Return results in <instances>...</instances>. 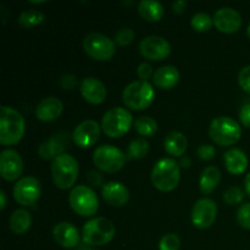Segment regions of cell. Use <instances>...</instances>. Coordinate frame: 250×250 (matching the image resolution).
<instances>
[{
    "instance_id": "cell-41",
    "label": "cell",
    "mask_w": 250,
    "mask_h": 250,
    "mask_svg": "<svg viewBox=\"0 0 250 250\" xmlns=\"http://www.w3.org/2000/svg\"><path fill=\"white\" fill-rule=\"evenodd\" d=\"M87 180L89 181L90 185L95 186V187H98V186H104L103 185V176L100 175V173L95 172V171H90V172L88 173Z\"/></svg>"
},
{
    "instance_id": "cell-2",
    "label": "cell",
    "mask_w": 250,
    "mask_h": 250,
    "mask_svg": "<svg viewBox=\"0 0 250 250\" xmlns=\"http://www.w3.org/2000/svg\"><path fill=\"white\" fill-rule=\"evenodd\" d=\"M180 164L171 158H164L154 165L151 171V183L160 192H171L180 182Z\"/></svg>"
},
{
    "instance_id": "cell-16",
    "label": "cell",
    "mask_w": 250,
    "mask_h": 250,
    "mask_svg": "<svg viewBox=\"0 0 250 250\" xmlns=\"http://www.w3.org/2000/svg\"><path fill=\"white\" fill-rule=\"evenodd\" d=\"M212 20L215 27L222 33H234L242 26L241 14L232 7H220L216 10Z\"/></svg>"
},
{
    "instance_id": "cell-25",
    "label": "cell",
    "mask_w": 250,
    "mask_h": 250,
    "mask_svg": "<svg viewBox=\"0 0 250 250\" xmlns=\"http://www.w3.org/2000/svg\"><path fill=\"white\" fill-rule=\"evenodd\" d=\"M221 181V172L216 166H208L203 170L199 180V187L203 194H210Z\"/></svg>"
},
{
    "instance_id": "cell-4",
    "label": "cell",
    "mask_w": 250,
    "mask_h": 250,
    "mask_svg": "<svg viewBox=\"0 0 250 250\" xmlns=\"http://www.w3.org/2000/svg\"><path fill=\"white\" fill-rule=\"evenodd\" d=\"M114 224L106 217H94L84 224L82 229L83 242L88 246L102 247L110 243L115 236Z\"/></svg>"
},
{
    "instance_id": "cell-3",
    "label": "cell",
    "mask_w": 250,
    "mask_h": 250,
    "mask_svg": "<svg viewBox=\"0 0 250 250\" xmlns=\"http://www.w3.org/2000/svg\"><path fill=\"white\" fill-rule=\"evenodd\" d=\"M51 178L60 189H68L75 185L80 172L78 161L70 154H61L51 161Z\"/></svg>"
},
{
    "instance_id": "cell-27",
    "label": "cell",
    "mask_w": 250,
    "mask_h": 250,
    "mask_svg": "<svg viewBox=\"0 0 250 250\" xmlns=\"http://www.w3.org/2000/svg\"><path fill=\"white\" fill-rule=\"evenodd\" d=\"M32 216L26 209H17L12 212L9 220L10 229L15 234H23L31 229Z\"/></svg>"
},
{
    "instance_id": "cell-35",
    "label": "cell",
    "mask_w": 250,
    "mask_h": 250,
    "mask_svg": "<svg viewBox=\"0 0 250 250\" xmlns=\"http://www.w3.org/2000/svg\"><path fill=\"white\" fill-rule=\"evenodd\" d=\"M237 222L244 229H250V203H244L237 210Z\"/></svg>"
},
{
    "instance_id": "cell-31",
    "label": "cell",
    "mask_w": 250,
    "mask_h": 250,
    "mask_svg": "<svg viewBox=\"0 0 250 250\" xmlns=\"http://www.w3.org/2000/svg\"><path fill=\"white\" fill-rule=\"evenodd\" d=\"M214 20L205 12H197L190 20V26L197 32H207L211 28Z\"/></svg>"
},
{
    "instance_id": "cell-22",
    "label": "cell",
    "mask_w": 250,
    "mask_h": 250,
    "mask_svg": "<svg viewBox=\"0 0 250 250\" xmlns=\"http://www.w3.org/2000/svg\"><path fill=\"white\" fill-rule=\"evenodd\" d=\"M180 81V71L177 67L171 65L161 66L156 68L153 76V82L160 89H171Z\"/></svg>"
},
{
    "instance_id": "cell-19",
    "label": "cell",
    "mask_w": 250,
    "mask_h": 250,
    "mask_svg": "<svg viewBox=\"0 0 250 250\" xmlns=\"http://www.w3.org/2000/svg\"><path fill=\"white\" fill-rule=\"evenodd\" d=\"M53 237L62 248H75L80 242V233L75 225L70 222H59L53 229Z\"/></svg>"
},
{
    "instance_id": "cell-28",
    "label": "cell",
    "mask_w": 250,
    "mask_h": 250,
    "mask_svg": "<svg viewBox=\"0 0 250 250\" xmlns=\"http://www.w3.org/2000/svg\"><path fill=\"white\" fill-rule=\"evenodd\" d=\"M45 19V15L37 9H27L20 14L17 22L24 28H33L38 26Z\"/></svg>"
},
{
    "instance_id": "cell-15",
    "label": "cell",
    "mask_w": 250,
    "mask_h": 250,
    "mask_svg": "<svg viewBox=\"0 0 250 250\" xmlns=\"http://www.w3.org/2000/svg\"><path fill=\"white\" fill-rule=\"evenodd\" d=\"M23 171V161L14 149H5L0 153V173L5 181L19 180Z\"/></svg>"
},
{
    "instance_id": "cell-32",
    "label": "cell",
    "mask_w": 250,
    "mask_h": 250,
    "mask_svg": "<svg viewBox=\"0 0 250 250\" xmlns=\"http://www.w3.org/2000/svg\"><path fill=\"white\" fill-rule=\"evenodd\" d=\"M244 199V190L238 186L229 187L224 193V202L229 205L241 204Z\"/></svg>"
},
{
    "instance_id": "cell-8",
    "label": "cell",
    "mask_w": 250,
    "mask_h": 250,
    "mask_svg": "<svg viewBox=\"0 0 250 250\" xmlns=\"http://www.w3.org/2000/svg\"><path fill=\"white\" fill-rule=\"evenodd\" d=\"M68 203L76 214L89 217L99 209V199L92 188L87 186H76L68 195Z\"/></svg>"
},
{
    "instance_id": "cell-7",
    "label": "cell",
    "mask_w": 250,
    "mask_h": 250,
    "mask_svg": "<svg viewBox=\"0 0 250 250\" xmlns=\"http://www.w3.org/2000/svg\"><path fill=\"white\" fill-rule=\"evenodd\" d=\"M133 117L127 109L121 106L107 110L102 119V128L110 138H120L131 129Z\"/></svg>"
},
{
    "instance_id": "cell-11",
    "label": "cell",
    "mask_w": 250,
    "mask_h": 250,
    "mask_svg": "<svg viewBox=\"0 0 250 250\" xmlns=\"http://www.w3.org/2000/svg\"><path fill=\"white\" fill-rule=\"evenodd\" d=\"M14 198L20 205H33L41 197V183L33 176L20 178L14 186Z\"/></svg>"
},
{
    "instance_id": "cell-9",
    "label": "cell",
    "mask_w": 250,
    "mask_h": 250,
    "mask_svg": "<svg viewBox=\"0 0 250 250\" xmlns=\"http://www.w3.org/2000/svg\"><path fill=\"white\" fill-rule=\"evenodd\" d=\"M127 161V155L119 148L109 144L98 146L93 153V163L99 168L107 173H115L121 170Z\"/></svg>"
},
{
    "instance_id": "cell-36",
    "label": "cell",
    "mask_w": 250,
    "mask_h": 250,
    "mask_svg": "<svg viewBox=\"0 0 250 250\" xmlns=\"http://www.w3.org/2000/svg\"><path fill=\"white\" fill-rule=\"evenodd\" d=\"M238 84L246 93L250 94V65L244 66L238 73Z\"/></svg>"
},
{
    "instance_id": "cell-45",
    "label": "cell",
    "mask_w": 250,
    "mask_h": 250,
    "mask_svg": "<svg viewBox=\"0 0 250 250\" xmlns=\"http://www.w3.org/2000/svg\"><path fill=\"white\" fill-rule=\"evenodd\" d=\"M0 200H1V203H0V209L4 210L5 207H6V195H5L4 190H0Z\"/></svg>"
},
{
    "instance_id": "cell-10",
    "label": "cell",
    "mask_w": 250,
    "mask_h": 250,
    "mask_svg": "<svg viewBox=\"0 0 250 250\" xmlns=\"http://www.w3.org/2000/svg\"><path fill=\"white\" fill-rule=\"evenodd\" d=\"M83 49L88 56L98 61H106L114 56L116 43L107 36L98 32L87 34L83 39Z\"/></svg>"
},
{
    "instance_id": "cell-6",
    "label": "cell",
    "mask_w": 250,
    "mask_h": 250,
    "mask_svg": "<svg viewBox=\"0 0 250 250\" xmlns=\"http://www.w3.org/2000/svg\"><path fill=\"white\" fill-rule=\"evenodd\" d=\"M155 97V90L148 81H133L122 92L125 105L132 110H144L149 107Z\"/></svg>"
},
{
    "instance_id": "cell-39",
    "label": "cell",
    "mask_w": 250,
    "mask_h": 250,
    "mask_svg": "<svg viewBox=\"0 0 250 250\" xmlns=\"http://www.w3.org/2000/svg\"><path fill=\"white\" fill-rule=\"evenodd\" d=\"M59 84L63 88V89L68 90V89H73L77 84V80H76L75 76L72 73H65L60 77L59 80Z\"/></svg>"
},
{
    "instance_id": "cell-12",
    "label": "cell",
    "mask_w": 250,
    "mask_h": 250,
    "mask_svg": "<svg viewBox=\"0 0 250 250\" xmlns=\"http://www.w3.org/2000/svg\"><path fill=\"white\" fill-rule=\"evenodd\" d=\"M217 216L216 203L209 198L197 200L192 209V222L197 229H209Z\"/></svg>"
},
{
    "instance_id": "cell-1",
    "label": "cell",
    "mask_w": 250,
    "mask_h": 250,
    "mask_svg": "<svg viewBox=\"0 0 250 250\" xmlns=\"http://www.w3.org/2000/svg\"><path fill=\"white\" fill-rule=\"evenodd\" d=\"M24 119L14 107H0V143L2 146H14L24 134Z\"/></svg>"
},
{
    "instance_id": "cell-44",
    "label": "cell",
    "mask_w": 250,
    "mask_h": 250,
    "mask_svg": "<svg viewBox=\"0 0 250 250\" xmlns=\"http://www.w3.org/2000/svg\"><path fill=\"white\" fill-rule=\"evenodd\" d=\"M244 188H246V193L250 198V172L246 176V180H244Z\"/></svg>"
},
{
    "instance_id": "cell-47",
    "label": "cell",
    "mask_w": 250,
    "mask_h": 250,
    "mask_svg": "<svg viewBox=\"0 0 250 250\" xmlns=\"http://www.w3.org/2000/svg\"><path fill=\"white\" fill-rule=\"evenodd\" d=\"M87 250H95V249H87Z\"/></svg>"
},
{
    "instance_id": "cell-37",
    "label": "cell",
    "mask_w": 250,
    "mask_h": 250,
    "mask_svg": "<svg viewBox=\"0 0 250 250\" xmlns=\"http://www.w3.org/2000/svg\"><path fill=\"white\" fill-rule=\"evenodd\" d=\"M215 153H216V150H215V148L211 144H203V146H200L197 150L198 158L202 159V160L204 161H209L211 160V159H214Z\"/></svg>"
},
{
    "instance_id": "cell-43",
    "label": "cell",
    "mask_w": 250,
    "mask_h": 250,
    "mask_svg": "<svg viewBox=\"0 0 250 250\" xmlns=\"http://www.w3.org/2000/svg\"><path fill=\"white\" fill-rule=\"evenodd\" d=\"M178 164H180V166H182V167L188 168L192 165V160H190V158H188V156H182Z\"/></svg>"
},
{
    "instance_id": "cell-14",
    "label": "cell",
    "mask_w": 250,
    "mask_h": 250,
    "mask_svg": "<svg viewBox=\"0 0 250 250\" xmlns=\"http://www.w3.org/2000/svg\"><path fill=\"white\" fill-rule=\"evenodd\" d=\"M100 137V126L94 120H84L75 127L72 132V141L82 149L90 148Z\"/></svg>"
},
{
    "instance_id": "cell-20",
    "label": "cell",
    "mask_w": 250,
    "mask_h": 250,
    "mask_svg": "<svg viewBox=\"0 0 250 250\" xmlns=\"http://www.w3.org/2000/svg\"><path fill=\"white\" fill-rule=\"evenodd\" d=\"M63 105L59 98L46 97L43 98L36 106L37 119L43 122L54 121L62 114Z\"/></svg>"
},
{
    "instance_id": "cell-29",
    "label": "cell",
    "mask_w": 250,
    "mask_h": 250,
    "mask_svg": "<svg viewBox=\"0 0 250 250\" xmlns=\"http://www.w3.org/2000/svg\"><path fill=\"white\" fill-rule=\"evenodd\" d=\"M134 129L143 137H151L158 131V122L150 116H141L134 121Z\"/></svg>"
},
{
    "instance_id": "cell-42",
    "label": "cell",
    "mask_w": 250,
    "mask_h": 250,
    "mask_svg": "<svg viewBox=\"0 0 250 250\" xmlns=\"http://www.w3.org/2000/svg\"><path fill=\"white\" fill-rule=\"evenodd\" d=\"M186 6H187V2H186L185 0H178V1H175L172 4V9L175 10V12H177V14L183 12V10L186 9Z\"/></svg>"
},
{
    "instance_id": "cell-21",
    "label": "cell",
    "mask_w": 250,
    "mask_h": 250,
    "mask_svg": "<svg viewBox=\"0 0 250 250\" xmlns=\"http://www.w3.org/2000/svg\"><path fill=\"white\" fill-rule=\"evenodd\" d=\"M102 195L111 207H124L129 199V192L125 185L120 182H107L103 186Z\"/></svg>"
},
{
    "instance_id": "cell-34",
    "label": "cell",
    "mask_w": 250,
    "mask_h": 250,
    "mask_svg": "<svg viewBox=\"0 0 250 250\" xmlns=\"http://www.w3.org/2000/svg\"><path fill=\"white\" fill-rule=\"evenodd\" d=\"M134 37H136V33H134L133 29L131 28H127V27H124V28L119 29L115 34V43L117 45H121V46H126L128 44H131L133 42Z\"/></svg>"
},
{
    "instance_id": "cell-40",
    "label": "cell",
    "mask_w": 250,
    "mask_h": 250,
    "mask_svg": "<svg viewBox=\"0 0 250 250\" xmlns=\"http://www.w3.org/2000/svg\"><path fill=\"white\" fill-rule=\"evenodd\" d=\"M239 120L244 127H250V103L242 106L239 111Z\"/></svg>"
},
{
    "instance_id": "cell-13",
    "label": "cell",
    "mask_w": 250,
    "mask_h": 250,
    "mask_svg": "<svg viewBox=\"0 0 250 250\" xmlns=\"http://www.w3.org/2000/svg\"><path fill=\"white\" fill-rule=\"evenodd\" d=\"M139 51L148 60L160 61L170 55L171 45L163 37L149 36L141 41V43H139Z\"/></svg>"
},
{
    "instance_id": "cell-38",
    "label": "cell",
    "mask_w": 250,
    "mask_h": 250,
    "mask_svg": "<svg viewBox=\"0 0 250 250\" xmlns=\"http://www.w3.org/2000/svg\"><path fill=\"white\" fill-rule=\"evenodd\" d=\"M137 73H138L139 78H141L142 81H148L149 78L154 76L153 66L148 62H142L141 65L138 66V68H137Z\"/></svg>"
},
{
    "instance_id": "cell-5",
    "label": "cell",
    "mask_w": 250,
    "mask_h": 250,
    "mask_svg": "<svg viewBox=\"0 0 250 250\" xmlns=\"http://www.w3.org/2000/svg\"><path fill=\"white\" fill-rule=\"evenodd\" d=\"M209 136L212 142L221 146L236 144L242 136V128L238 122L229 116H219L209 126Z\"/></svg>"
},
{
    "instance_id": "cell-46",
    "label": "cell",
    "mask_w": 250,
    "mask_h": 250,
    "mask_svg": "<svg viewBox=\"0 0 250 250\" xmlns=\"http://www.w3.org/2000/svg\"><path fill=\"white\" fill-rule=\"evenodd\" d=\"M247 34H248V38L250 39V23H249L248 28H247Z\"/></svg>"
},
{
    "instance_id": "cell-26",
    "label": "cell",
    "mask_w": 250,
    "mask_h": 250,
    "mask_svg": "<svg viewBox=\"0 0 250 250\" xmlns=\"http://www.w3.org/2000/svg\"><path fill=\"white\" fill-rule=\"evenodd\" d=\"M138 12L146 21L158 22L164 16V6L155 0H142L138 2Z\"/></svg>"
},
{
    "instance_id": "cell-18",
    "label": "cell",
    "mask_w": 250,
    "mask_h": 250,
    "mask_svg": "<svg viewBox=\"0 0 250 250\" xmlns=\"http://www.w3.org/2000/svg\"><path fill=\"white\" fill-rule=\"evenodd\" d=\"M81 94L83 99L89 104H102L107 95L106 87L102 81L95 77H85L83 78L80 84Z\"/></svg>"
},
{
    "instance_id": "cell-23",
    "label": "cell",
    "mask_w": 250,
    "mask_h": 250,
    "mask_svg": "<svg viewBox=\"0 0 250 250\" xmlns=\"http://www.w3.org/2000/svg\"><path fill=\"white\" fill-rule=\"evenodd\" d=\"M224 160L227 171L232 175H242L248 167V158L246 153L238 148L229 149L224 154Z\"/></svg>"
},
{
    "instance_id": "cell-24",
    "label": "cell",
    "mask_w": 250,
    "mask_h": 250,
    "mask_svg": "<svg viewBox=\"0 0 250 250\" xmlns=\"http://www.w3.org/2000/svg\"><path fill=\"white\" fill-rule=\"evenodd\" d=\"M188 142L183 133L177 131H172L164 139V148L166 153L172 156H182L187 150Z\"/></svg>"
},
{
    "instance_id": "cell-30",
    "label": "cell",
    "mask_w": 250,
    "mask_h": 250,
    "mask_svg": "<svg viewBox=\"0 0 250 250\" xmlns=\"http://www.w3.org/2000/svg\"><path fill=\"white\" fill-rule=\"evenodd\" d=\"M149 153V142L144 138H136L128 144L127 159H143Z\"/></svg>"
},
{
    "instance_id": "cell-17",
    "label": "cell",
    "mask_w": 250,
    "mask_h": 250,
    "mask_svg": "<svg viewBox=\"0 0 250 250\" xmlns=\"http://www.w3.org/2000/svg\"><path fill=\"white\" fill-rule=\"evenodd\" d=\"M70 143V136L66 132H59L53 134L50 138L46 139L41 144L38 149V154L44 160H54L61 154H65V149Z\"/></svg>"
},
{
    "instance_id": "cell-33",
    "label": "cell",
    "mask_w": 250,
    "mask_h": 250,
    "mask_svg": "<svg viewBox=\"0 0 250 250\" xmlns=\"http://www.w3.org/2000/svg\"><path fill=\"white\" fill-rule=\"evenodd\" d=\"M181 247V239L177 234L167 233L159 242V250H178Z\"/></svg>"
}]
</instances>
